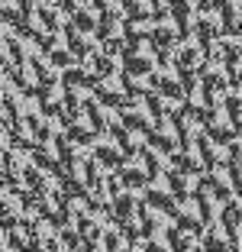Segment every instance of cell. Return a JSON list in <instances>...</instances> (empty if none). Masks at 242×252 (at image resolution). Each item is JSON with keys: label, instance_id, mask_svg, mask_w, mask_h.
Masks as SVG:
<instances>
[{"label": "cell", "instance_id": "1", "mask_svg": "<svg viewBox=\"0 0 242 252\" xmlns=\"http://www.w3.org/2000/svg\"><path fill=\"white\" fill-rule=\"evenodd\" d=\"M229 207H226V214H223V226H226V233L233 236V243H239V204H236L233 197L226 200Z\"/></svg>", "mask_w": 242, "mask_h": 252}, {"label": "cell", "instance_id": "2", "mask_svg": "<svg viewBox=\"0 0 242 252\" xmlns=\"http://www.w3.org/2000/svg\"><path fill=\"white\" fill-rule=\"evenodd\" d=\"M59 178H61V188H65V197L68 200H71V197H81V200H84V194H88V191H84V185H81V181L71 175V168H68V171L61 168Z\"/></svg>", "mask_w": 242, "mask_h": 252}, {"label": "cell", "instance_id": "3", "mask_svg": "<svg viewBox=\"0 0 242 252\" xmlns=\"http://www.w3.org/2000/svg\"><path fill=\"white\" fill-rule=\"evenodd\" d=\"M30 152H32V162H36V168H45V171H52V175H61V165L55 162V158H52L49 152H45V149L32 146Z\"/></svg>", "mask_w": 242, "mask_h": 252}, {"label": "cell", "instance_id": "4", "mask_svg": "<svg viewBox=\"0 0 242 252\" xmlns=\"http://www.w3.org/2000/svg\"><path fill=\"white\" fill-rule=\"evenodd\" d=\"M168 10H171V16H175V23H178V32L187 36V0H168Z\"/></svg>", "mask_w": 242, "mask_h": 252}, {"label": "cell", "instance_id": "5", "mask_svg": "<svg viewBox=\"0 0 242 252\" xmlns=\"http://www.w3.org/2000/svg\"><path fill=\"white\" fill-rule=\"evenodd\" d=\"M146 204H152V207H158V210H165L168 217H175V200L168 197V194H161V191H149L146 194Z\"/></svg>", "mask_w": 242, "mask_h": 252}, {"label": "cell", "instance_id": "6", "mask_svg": "<svg viewBox=\"0 0 242 252\" xmlns=\"http://www.w3.org/2000/svg\"><path fill=\"white\" fill-rule=\"evenodd\" d=\"M107 129H110V133H113V139H117L120 146H123V152H126V156H136V152H139V149H136V146L129 142V129H126V126H120V123H110Z\"/></svg>", "mask_w": 242, "mask_h": 252}, {"label": "cell", "instance_id": "7", "mask_svg": "<svg viewBox=\"0 0 242 252\" xmlns=\"http://www.w3.org/2000/svg\"><path fill=\"white\" fill-rule=\"evenodd\" d=\"M149 74H152V71H149ZM152 88H158L161 97H175V100L181 97V88H178L171 78H158V74H152Z\"/></svg>", "mask_w": 242, "mask_h": 252}, {"label": "cell", "instance_id": "8", "mask_svg": "<svg viewBox=\"0 0 242 252\" xmlns=\"http://www.w3.org/2000/svg\"><path fill=\"white\" fill-rule=\"evenodd\" d=\"M65 36H68V49H71V52L78 55V59H84V55L91 52V45L84 42V39H78V36H74V26H71V23L65 26Z\"/></svg>", "mask_w": 242, "mask_h": 252}, {"label": "cell", "instance_id": "9", "mask_svg": "<svg viewBox=\"0 0 242 252\" xmlns=\"http://www.w3.org/2000/svg\"><path fill=\"white\" fill-rule=\"evenodd\" d=\"M149 71H152V62L126 55V74H129V78H139V74H149Z\"/></svg>", "mask_w": 242, "mask_h": 252}, {"label": "cell", "instance_id": "10", "mask_svg": "<svg viewBox=\"0 0 242 252\" xmlns=\"http://www.w3.org/2000/svg\"><path fill=\"white\" fill-rule=\"evenodd\" d=\"M117 175L126 188H142L149 181V175H142V171H136V168H123V171H117Z\"/></svg>", "mask_w": 242, "mask_h": 252}, {"label": "cell", "instance_id": "11", "mask_svg": "<svg viewBox=\"0 0 242 252\" xmlns=\"http://www.w3.org/2000/svg\"><path fill=\"white\" fill-rule=\"evenodd\" d=\"M55 149H59L61 168H74V149L68 146V139H65V136H59V139H55Z\"/></svg>", "mask_w": 242, "mask_h": 252}, {"label": "cell", "instance_id": "12", "mask_svg": "<svg viewBox=\"0 0 242 252\" xmlns=\"http://www.w3.org/2000/svg\"><path fill=\"white\" fill-rule=\"evenodd\" d=\"M204 129H207V133H210L216 142H220V146H229V142L236 139V129H226V126H213V123H207Z\"/></svg>", "mask_w": 242, "mask_h": 252}, {"label": "cell", "instance_id": "13", "mask_svg": "<svg viewBox=\"0 0 242 252\" xmlns=\"http://www.w3.org/2000/svg\"><path fill=\"white\" fill-rule=\"evenodd\" d=\"M175 220H178V230H187V233H204V220H194V217L175 210Z\"/></svg>", "mask_w": 242, "mask_h": 252}, {"label": "cell", "instance_id": "14", "mask_svg": "<svg viewBox=\"0 0 242 252\" xmlns=\"http://www.w3.org/2000/svg\"><path fill=\"white\" fill-rule=\"evenodd\" d=\"M132 207H136V200H132L129 194H117V200H113V210H117V217H120V220H129Z\"/></svg>", "mask_w": 242, "mask_h": 252}, {"label": "cell", "instance_id": "15", "mask_svg": "<svg viewBox=\"0 0 242 252\" xmlns=\"http://www.w3.org/2000/svg\"><path fill=\"white\" fill-rule=\"evenodd\" d=\"M65 129H68V139L81 142V146H91V142H94V133H88V129H81V126H74V120L65 126Z\"/></svg>", "mask_w": 242, "mask_h": 252}, {"label": "cell", "instance_id": "16", "mask_svg": "<svg viewBox=\"0 0 242 252\" xmlns=\"http://www.w3.org/2000/svg\"><path fill=\"white\" fill-rule=\"evenodd\" d=\"M146 139H149V146H155V149H161V152H175V142L171 139H165V136H158V133H152V129H146Z\"/></svg>", "mask_w": 242, "mask_h": 252}, {"label": "cell", "instance_id": "17", "mask_svg": "<svg viewBox=\"0 0 242 252\" xmlns=\"http://www.w3.org/2000/svg\"><path fill=\"white\" fill-rule=\"evenodd\" d=\"M220 10H223V32H226V36H236V32H239L236 10H233V7H220Z\"/></svg>", "mask_w": 242, "mask_h": 252}, {"label": "cell", "instance_id": "18", "mask_svg": "<svg viewBox=\"0 0 242 252\" xmlns=\"http://www.w3.org/2000/svg\"><path fill=\"white\" fill-rule=\"evenodd\" d=\"M168 185H171V191H175V197H178V200L187 197V185H184V178H181V171H178V168L168 175Z\"/></svg>", "mask_w": 242, "mask_h": 252}, {"label": "cell", "instance_id": "19", "mask_svg": "<svg viewBox=\"0 0 242 252\" xmlns=\"http://www.w3.org/2000/svg\"><path fill=\"white\" fill-rule=\"evenodd\" d=\"M197 39H200V45H204V55H210V39H213V26L207 20H200L197 23Z\"/></svg>", "mask_w": 242, "mask_h": 252}, {"label": "cell", "instance_id": "20", "mask_svg": "<svg viewBox=\"0 0 242 252\" xmlns=\"http://www.w3.org/2000/svg\"><path fill=\"white\" fill-rule=\"evenodd\" d=\"M197 152H200V156H204V165H207V168H216V156H213V149H210V142H207L204 139V136H200V139H197Z\"/></svg>", "mask_w": 242, "mask_h": 252}, {"label": "cell", "instance_id": "21", "mask_svg": "<svg viewBox=\"0 0 242 252\" xmlns=\"http://www.w3.org/2000/svg\"><path fill=\"white\" fill-rule=\"evenodd\" d=\"M23 178H26V185H30V188H32V191H36V194H45V185H42V175H39L36 168H26V171H23Z\"/></svg>", "mask_w": 242, "mask_h": 252}, {"label": "cell", "instance_id": "22", "mask_svg": "<svg viewBox=\"0 0 242 252\" xmlns=\"http://www.w3.org/2000/svg\"><path fill=\"white\" fill-rule=\"evenodd\" d=\"M97 158H100L103 165H110V168H117V165L123 162V156H120V152H113V149H103V146L97 149Z\"/></svg>", "mask_w": 242, "mask_h": 252}, {"label": "cell", "instance_id": "23", "mask_svg": "<svg viewBox=\"0 0 242 252\" xmlns=\"http://www.w3.org/2000/svg\"><path fill=\"white\" fill-rule=\"evenodd\" d=\"M168 246L175 252H187V236L181 230H168Z\"/></svg>", "mask_w": 242, "mask_h": 252}, {"label": "cell", "instance_id": "24", "mask_svg": "<svg viewBox=\"0 0 242 252\" xmlns=\"http://www.w3.org/2000/svg\"><path fill=\"white\" fill-rule=\"evenodd\" d=\"M149 42H155V49H168L171 45V32L168 30H155V32H149Z\"/></svg>", "mask_w": 242, "mask_h": 252}, {"label": "cell", "instance_id": "25", "mask_svg": "<svg viewBox=\"0 0 242 252\" xmlns=\"http://www.w3.org/2000/svg\"><path fill=\"white\" fill-rule=\"evenodd\" d=\"M110 71H113L110 55H97V59H94V74H97V78H107Z\"/></svg>", "mask_w": 242, "mask_h": 252}, {"label": "cell", "instance_id": "26", "mask_svg": "<svg viewBox=\"0 0 242 252\" xmlns=\"http://www.w3.org/2000/svg\"><path fill=\"white\" fill-rule=\"evenodd\" d=\"M226 88H229V84L223 81V78H220V74H216V71L204 74V91H226Z\"/></svg>", "mask_w": 242, "mask_h": 252}, {"label": "cell", "instance_id": "27", "mask_svg": "<svg viewBox=\"0 0 242 252\" xmlns=\"http://www.w3.org/2000/svg\"><path fill=\"white\" fill-rule=\"evenodd\" d=\"M61 243H65L68 249H78V246H81V233L71 230V226L65 223V226H61Z\"/></svg>", "mask_w": 242, "mask_h": 252}, {"label": "cell", "instance_id": "28", "mask_svg": "<svg viewBox=\"0 0 242 252\" xmlns=\"http://www.w3.org/2000/svg\"><path fill=\"white\" fill-rule=\"evenodd\" d=\"M226 113H229V123H233V129H239V97H226Z\"/></svg>", "mask_w": 242, "mask_h": 252}, {"label": "cell", "instance_id": "29", "mask_svg": "<svg viewBox=\"0 0 242 252\" xmlns=\"http://www.w3.org/2000/svg\"><path fill=\"white\" fill-rule=\"evenodd\" d=\"M84 181H88V188L100 191V175H97V165H94V162H88V165H84Z\"/></svg>", "mask_w": 242, "mask_h": 252}, {"label": "cell", "instance_id": "30", "mask_svg": "<svg viewBox=\"0 0 242 252\" xmlns=\"http://www.w3.org/2000/svg\"><path fill=\"white\" fill-rule=\"evenodd\" d=\"M71 26H74V30H81V32H88V30H94V16L81 10V13H74V23H71Z\"/></svg>", "mask_w": 242, "mask_h": 252}, {"label": "cell", "instance_id": "31", "mask_svg": "<svg viewBox=\"0 0 242 252\" xmlns=\"http://www.w3.org/2000/svg\"><path fill=\"white\" fill-rule=\"evenodd\" d=\"M32 71H36L39 84H49V88H52V81H55V78H52V71H49V68H45L39 59H32Z\"/></svg>", "mask_w": 242, "mask_h": 252}, {"label": "cell", "instance_id": "32", "mask_svg": "<svg viewBox=\"0 0 242 252\" xmlns=\"http://www.w3.org/2000/svg\"><path fill=\"white\" fill-rule=\"evenodd\" d=\"M146 107H149V113H152L155 120H161V100H158V94H152V91H146Z\"/></svg>", "mask_w": 242, "mask_h": 252}, {"label": "cell", "instance_id": "33", "mask_svg": "<svg viewBox=\"0 0 242 252\" xmlns=\"http://www.w3.org/2000/svg\"><path fill=\"white\" fill-rule=\"evenodd\" d=\"M88 117H91V126H94V129H107V123H103V117H100V110H97V104L94 100H88Z\"/></svg>", "mask_w": 242, "mask_h": 252}, {"label": "cell", "instance_id": "34", "mask_svg": "<svg viewBox=\"0 0 242 252\" xmlns=\"http://www.w3.org/2000/svg\"><path fill=\"white\" fill-rule=\"evenodd\" d=\"M81 78H84V71H81V68H68V65H65V74H61L65 88H74V84H81Z\"/></svg>", "mask_w": 242, "mask_h": 252}, {"label": "cell", "instance_id": "35", "mask_svg": "<svg viewBox=\"0 0 242 252\" xmlns=\"http://www.w3.org/2000/svg\"><path fill=\"white\" fill-rule=\"evenodd\" d=\"M194 59H197V49H181V55L175 59V65H178V68H191Z\"/></svg>", "mask_w": 242, "mask_h": 252}, {"label": "cell", "instance_id": "36", "mask_svg": "<svg viewBox=\"0 0 242 252\" xmlns=\"http://www.w3.org/2000/svg\"><path fill=\"white\" fill-rule=\"evenodd\" d=\"M26 123H30V129L36 133V139H39V142H45V139H49V126H45V123H39L36 117H30Z\"/></svg>", "mask_w": 242, "mask_h": 252}, {"label": "cell", "instance_id": "37", "mask_svg": "<svg viewBox=\"0 0 242 252\" xmlns=\"http://www.w3.org/2000/svg\"><path fill=\"white\" fill-rule=\"evenodd\" d=\"M39 20H42V26H45V30H49V32H55V30H59V20H55V13H52V10H39Z\"/></svg>", "mask_w": 242, "mask_h": 252}, {"label": "cell", "instance_id": "38", "mask_svg": "<svg viewBox=\"0 0 242 252\" xmlns=\"http://www.w3.org/2000/svg\"><path fill=\"white\" fill-rule=\"evenodd\" d=\"M7 49H10V59H13L16 65H23V42L20 39H7Z\"/></svg>", "mask_w": 242, "mask_h": 252}, {"label": "cell", "instance_id": "39", "mask_svg": "<svg viewBox=\"0 0 242 252\" xmlns=\"http://www.w3.org/2000/svg\"><path fill=\"white\" fill-rule=\"evenodd\" d=\"M123 123H126V129H142V133L149 129V123H146V120L139 117V113H129V117H126Z\"/></svg>", "mask_w": 242, "mask_h": 252}, {"label": "cell", "instance_id": "40", "mask_svg": "<svg viewBox=\"0 0 242 252\" xmlns=\"http://www.w3.org/2000/svg\"><path fill=\"white\" fill-rule=\"evenodd\" d=\"M49 59L55 62V65H59V68L71 65V55H68V52H61V49H49Z\"/></svg>", "mask_w": 242, "mask_h": 252}, {"label": "cell", "instance_id": "41", "mask_svg": "<svg viewBox=\"0 0 242 252\" xmlns=\"http://www.w3.org/2000/svg\"><path fill=\"white\" fill-rule=\"evenodd\" d=\"M178 74H181V84H184V91H194L197 78H194V71H191V68H178Z\"/></svg>", "mask_w": 242, "mask_h": 252}, {"label": "cell", "instance_id": "42", "mask_svg": "<svg viewBox=\"0 0 242 252\" xmlns=\"http://www.w3.org/2000/svg\"><path fill=\"white\" fill-rule=\"evenodd\" d=\"M175 168L178 171H197V165H194L187 156H175Z\"/></svg>", "mask_w": 242, "mask_h": 252}, {"label": "cell", "instance_id": "43", "mask_svg": "<svg viewBox=\"0 0 242 252\" xmlns=\"http://www.w3.org/2000/svg\"><path fill=\"white\" fill-rule=\"evenodd\" d=\"M65 107H68V113H74V117H78V97H74L71 88H65Z\"/></svg>", "mask_w": 242, "mask_h": 252}, {"label": "cell", "instance_id": "44", "mask_svg": "<svg viewBox=\"0 0 242 252\" xmlns=\"http://www.w3.org/2000/svg\"><path fill=\"white\" fill-rule=\"evenodd\" d=\"M103 45H107V55H117V52H123V39H103Z\"/></svg>", "mask_w": 242, "mask_h": 252}, {"label": "cell", "instance_id": "45", "mask_svg": "<svg viewBox=\"0 0 242 252\" xmlns=\"http://www.w3.org/2000/svg\"><path fill=\"white\" fill-rule=\"evenodd\" d=\"M0 104H3V110H7L10 123H13V120H20V117H16V104H13V97H0Z\"/></svg>", "mask_w": 242, "mask_h": 252}, {"label": "cell", "instance_id": "46", "mask_svg": "<svg viewBox=\"0 0 242 252\" xmlns=\"http://www.w3.org/2000/svg\"><path fill=\"white\" fill-rule=\"evenodd\" d=\"M32 39L39 42V49H42V52H49L52 45H55V39H52V32H49V36H39V32H32Z\"/></svg>", "mask_w": 242, "mask_h": 252}, {"label": "cell", "instance_id": "47", "mask_svg": "<svg viewBox=\"0 0 242 252\" xmlns=\"http://www.w3.org/2000/svg\"><path fill=\"white\" fill-rule=\"evenodd\" d=\"M91 226H94V223H91V217H88V214H81V217H78V233H81V236H88Z\"/></svg>", "mask_w": 242, "mask_h": 252}, {"label": "cell", "instance_id": "48", "mask_svg": "<svg viewBox=\"0 0 242 252\" xmlns=\"http://www.w3.org/2000/svg\"><path fill=\"white\" fill-rule=\"evenodd\" d=\"M146 168H149V178H155V175H158V158H155L152 152H146Z\"/></svg>", "mask_w": 242, "mask_h": 252}, {"label": "cell", "instance_id": "49", "mask_svg": "<svg viewBox=\"0 0 242 252\" xmlns=\"http://www.w3.org/2000/svg\"><path fill=\"white\" fill-rule=\"evenodd\" d=\"M0 230H3V233L16 230V220H13V217H10V210H7V214H3V220H0Z\"/></svg>", "mask_w": 242, "mask_h": 252}, {"label": "cell", "instance_id": "50", "mask_svg": "<svg viewBox=\"0 0 242 252\" xmlns=\"http://www.w3.org/2000/svg\"><path fill=\"white\" fill-rule=\"evenodd\" d=\"M10 246H13V249H16V252H23V239H20V236H16V233H13V230H10Z\"/></svg>", "mask_w": 242, "mask_h": 252}, {"label": "cell", "instance_id": "51", "mask_svg": "<svg viewBox=\"0 0 242 252\" xmlns=\"http://www.w3.org/2000/svg\"><path fill=\"white\" fill-rule=\"evenodd\" d=\"M107 249H110V252H117V249H120V239L113 236V233H110V236H107Z\"/></svg>", "mask_w": 242, "mask_h": 252}, {"label": "cell", "instance_id": "52", "mask_svg": "<svg viewBox=\"0 0 242 252\" xmlns=\"http://www.w3.org/2000/svg\"><path fill=\"white\" fill-rule=\"evenodd\" d=\"M107 188H110V191H113V194H120V175H113V178H110V181H107Z\"/></svg>", "mask_w": 242, "mask_h": 252}, {"label": "cell", "instance_id": "53", "mask_svg": "<svg viewBox=\"0 0 242 252\" xmlns=\"http://www.w3.org/2000/svg\"><path fill=\"white\" fill-rule=\"evenodd\" d=\"M81 252H97V246H94V239H88V243H81Z\"/></svg>", "mask_w": 242, "mask_h": 252}, {"label": "cell", "instance_id": "54", "mask_svg": "<svg viewBox=\"0 0 242 252\" xmlns=\"http://www.w3.org/2000/svg\"><path fill=\"white\" fill-rule=\"evenodd\" d=\"M142 252H165V249H161V246H155V243H149V246H146Z\"/></svg>", "mask_w": 242, "mask_h": 252}, {"label": "cell", "instance_id": "55", "mask_svg": "<svg viewBox=\"0 0 242 252\" xmlns=\"http://www.w3.org/2000/svg\"><path fill=\"white\" fill-rule=\"evenodd\" d=\"M0 71H10V62L3 59V55H0Z\"/></svg>", "mask_w": 242, "mask_h": 252}, {"label": "cell", "instance_id": "56", "mask_svg": "<svg viewBox=\"0 0 242 252\" xmlns=\"http://www.w3.org/2000/svg\"><path fill=\"white\" fill-rule=\"evenodd\" d=\"M152 3H155V7H158V0H152Z\"/></svg>", "mask_w": 242, "mask_h": 252}, {"label": "cell", "instance_id": "57", "mask_svg": "<svg viewBox=\"0 0 242 252\" xmlns=\"http://www.w3.org/2000/svg\"><path fill=\"white\" fill-rule=\"evenodd\" d=\"M194 252H200V249H194Z\"/></svg>", "mask_w": 242, "mask_h": 252}, {"label": "cell", "instance_id": "58", "mask_svg": "<svg viewBox=\"0 0 242 252\" xmlns=\"http://www.w3.org/2000/svg\"><path fill=\"white\" fill-rule=\"evenodd\" d=\"M0 123H3V120H0Z\"/></svg>", "mask_w": 242, "mask_h": 252}]
</instances>
